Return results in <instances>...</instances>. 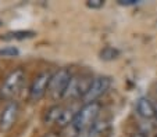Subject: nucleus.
Returning a JSON list of instances; mask_svg holds the SVG:
<instances>
[{
    "label": "nucleus",
    "instance_id": "1",
    "mask_svg": "<svg viewBox=\"0 0 157 137\" xmlns=\"http://www.w3.org/2000/svg\"><path fill=\"white\" fill-rule=\"evenodd\" d=\"M100 110H101V104L99 101L85 104L75 114L74 122H72L74 129L77 132H82V130H85V129L93 126L96 123V119H98L99 114H100Z\"/></svg>",
    "mask_w": 157,
    "mask_h": 137
},
{
    "label": "nucleus",
    "instance_id": "2",
    "mask_svg": "<svg viewBox=\"0 0 157 137\" xmlns=\"http://www.w3.org/2000/svg\"><path fill=\"white\" fill-rule=\"evenodd\" d=\"M71 81H72V76H71L70 69H67V68L59 69L54 75H52V81H50V85H49V93H50V96L54 100L64 97Z\"/></svg>",
    "mask_w": 157,
    "mask_h": 137
},
{
    "label": "nucleus",
    "instance_id": "3",
    "mask_svg": "<svg viewBox=\"0 0 157 137\" xmlns=\"http://www.w3.org/2000/svg\"><path fill=\"white\" fill-rule=\"evenodd\" d=\"M24 79H25V72L21 68L15 69L11 74L7 75V78L4 79L3 85L0 87V99H3V100L11 99L13 96L20 90Z\"/></svg>",
    "mask_w": 157,
    "mask_h": 137
},
{
    "label": "nucleus",
    "instance_id": "4",
    "mask_svg": "<svg viewBox=\"0 0 157 137\" xmlns=\"http://www.w3.org/2000/svg\"><path fill=\"white\" fill-rule=\"evenodd\" d=\"M111 86V78L110 76H98L95 78L89 86L86 94L82 97V100L85 101V104L88 103H95L98 99H100L101 96L107 92Z\"/></svg>",
    "mask_w": 157,
    "mask_h": 137
},
{
    "label": "nucleus",
    "instance_id": "5",
    "mask_svg": "<svg viewBox=\"0 0 157 137\" xmlns=\"http://www.w3.org/2000/svg\"><path fill=\"white\" fill-rule=\"evenodd\" d=\"M52 81V74L49 72H42L32 81L29 86V100L38 101L44 96V93L49 90V85Z\"/></svg>",
    "mask_w": 157,
    "mask_h": 137
},
{
    "label": "nucleus",
    "instance_id": "6",
    "mask_svg": "<svg viewBox=\"0 0 157 137\" xmlns=\"http://www.w3.org/2000/svg\"><path fill=\"white\" fill-rule=\"evenodd\" d=\"M18 115V103L17 101H10L6 107L3 108L2 114H0V130L7 132L11 129L14 125L15 119Z\"/></svg>",
    "mask_w": 157,
    "mask_h": 137
},
{
    "label": "nucleus",
    "instance_id": "7",
    "mask_svg": "<svg viewBox=\"0 0 157 137\" xmlns=\"http://www.w3.org/2000/svg\"><path fill=\"white\" fill-rule=\"evenodd\" d=\"M136 114L143 119H153L157 116L156 105L147 99V97H140L136 101Z\"/></svg>",
    "mask_w": 157,
    "mask_h": 137
},
{
    "label": "nucleus",
    "instance_id": "8",
    "mask_svg": "<svg viewBox=\"0 0 157 137\" xmlns=\"http://www.w3.org/2000/svg\"><path fill=\"white\" fill-rule=\"evenodd\" d=\"M106 128H107V122H96L90 128L85 129L82 132H78V134L75 137H98L101 132H104Z\"/></svg>",
    "mask_w": 157,
    "mask_h": 137
},
{
    "label": "nucleus",
    "instance_id": "9",
    "mask_svg": "<svg viewBox=\"0 0 157 137\" xmlns=\"http://www.w3.org/2000/svg\"><path fill=\"white\" fill-rule=\"evenodd\" d=\"M36 35L33 31H14V32H9L3 36V40H27V39H32Z\"/></svg>",
    "mask_w": 157,
    "mask_h": 137
},
{
    "label": "nucleus",
    "instance_id": "10",
    "mask_svg": "<svg viewBox=\"0 0 157 137\" xmlns=\"http://www.w3.org/2000/svg\"><path fill=\"white\" fill-rule=\"evenodd\" d=\"M99 56H100V60L103 61H114L120 57V50L116 47H111V46H106L100 50Z\"/></svg>",
    "mask_w": 157,
    "mask_h": 137
},
{
    "label": "nucleus",
    "instance_id": "11",
    "mask_svg": "<svg viewBox=\"0 0 157 137\" xmlns=\"http://www.w3.org/2000/svg\"><path fill=\"white\" fill-rule=\"evenodd\" d=\"M74 118H75V114L72 112V110H70V108H63L56 123L59 126H67L74 122Z\"/></svg>",
    "mask_w": 157,
    "mask_h": 137
},
{
    "label": "nucleus",
    "instance_id": "12",
    "mask_svg": "<svg viewBox=\"0 0 157 137\" xmlns=\"http://www.w3.org/2000/svg\"><path fill=\"white\" fill-rule=\"evenodd\" d=\"M61 110H63V108L59 107V105H53V107H50L48 111H46L44 122H46V123H56L57 119H59Z\"/></svg>",
    "mask_w": 157,
    "mask_h": 137
},
{
    "label": "nucleus",
    "instance_id": "13",
    "mask_svg": "<svg viewBox=\"0 0 157 137\" xmlns=\"http://www.w3.org/2000/svg\"><path fill=\"white\" fill-rule=\"evenodd\" d=\"M18 54H20V51L14 46H7V47L0 49V56L3 57H17Z\"/></svg>",
    "mask_w": 157,
    "mask_h": 137
},
{
    "label": "nucleus",
    "instance_id": "14",
    "mask_svg": "<svg viewBox=\"0 0 157 137\" xmlns=\"http://www.w3.org/2000/svg\"><path fill=\"white\" fill-rule=\"evenodd\" d=\"M104 6V0H88L86 2V7L92 10H99Z\"/></svg>",
    "mask_w": 157,
    "mask_h": 137
},
{
    "label": "nucleus",
    "instance_id": "15",
    "mask_svg": "<svg viewBox=\"0 0 157 137\" xmlns=\"http://www.w3.org/2000/svg\"><path fill=\"white\" fill-rule=\"evenodd\" d=\"M117 3L120 6H135L138 3V0H118Z\"/></svg>",
    "mask_w": 157,
    "mask_h": 137
},
{
    "label": "nucleus",
    "instance_id": "16",
    "mask_svg": "<svg viewBox=\"0 0 157 137\" xmlns=\"http://www.w3.org/2000/svg\"><path fill=\"white\" fill-rule=\"evenodd\" d=\"M131 137H147V136H145V134H142V133H135V134H132Z\"/></svg>",
    "mask_w": 157,
    "mask_h": 137
},
{
    "label": "nucleus",
    "instance_id": "17",
    "mask_svg": "<svg viewBox=\"0 0 157 137\" xmlns=\"http://www.w3.org/2000/svg\"><path fill=\"white\" fill-rule=\"evenodd\" d=\"M43 137H59L56 133H49V134H44Z\"/></svg>",
    "mask_w": 157,
    "mask_h": 137
},
{
    "label": "nucleus",
    "instance_id": "18",
    "mask_svg": "<svg viewBox=\"0 0 157 137\" xmlns=\"http://www.w3.org/2000/svg\"><path fill=\"white\" fill-rule=\"evenodd\" d=\"M2 24H3V22H2V20H0V27H2Z\"/></svg>",
    "mask_w": 157,
    "mask_h": 137
},
{
    "label": "nucleus",
    "instance_id": "19",
    "mask_svg": "<svg viewBox=\"0 0 157 137\" xmlns=\"http://www.w3.org/2000/svg\"><path fill=\"white\" fill-rule=\"evenodd\" d=\"M154 137H157V133H156V134H154Z\"/></svg>",
    "mask_w": 157,
    "mask_h": 137
},
{
    "label": "nucleus",
    "instance_id": "20",
    "mask_svg": "<svg viewBox=\"0 0 157 137\" xmlns=\"http://www.w3.org/2000/svg\"><path fill=\"white\" fill-rule=\"evenodd\" d=\"M156 112H157V107H156ZM156 118H157V116H156Z\"/></svg>",
    "mask_w": 157,
    "mask_h": 137
}]
</instances>
